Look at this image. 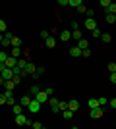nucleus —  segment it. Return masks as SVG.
Instances as JSON below:
<instances>
[{"label":"nucleus","mask_w":116,"mask_h":129,"mask_svg":"<svg viewBox=\"0 0 116 129\" xmlns=\"http://www.w3.org/2000/svg\"><path fill=\"white\" fill-rule=\"evenodd\" d=\"M93 108H99V100L97 98H89V110H93Z\"/></svg>","instance_id":"aec40b11"},{"label":"nucleus","mask_w":116,"mask_h":129,"mask_svg":"<svg viewBox=\"0 0 116 129\" xmlns=\"http://www.w3.org/2000/svg\"><path fill=\"white\" fill-rule=\"evenodd\" d=\"M83 27H85L87 31H95V29H97V21H95L93 17H87L85 23H83Z\"/></svg>","instance_id":"7ed1b4c3"},{"label":"nucleus","mask_w":116,"mask_h":129,"mask_svg":"<svg viewBox=\"0 0 116 129\" xmlns=\"http://www.w3.org/2000/svg\"><path fill=\"white\" fill-rule=\"evenodd\" d=\"M108 106H110V108H116V98H112L110 102H108Z\"/></svg>","instance_id":"a19ab883"},{"label":"nucleus","mask_w":116,"mask_h":129,"mask_svg":"<svg viewBox=\"0 0 116 129\" xmlns=\"http://www.w3.org/2000/svg\"><path fill=\"white\" fill-rule=\"evenodd\" d=\"M0 104H6V96L4 94H0Z\"/></svg>","instance_id":"37998d69"},{"label":"nucleus","mask_w":116,"mask_h":129,"mask_svg":"<svg viewBox=\"0 0 116 129\" xmlns=\"http://www.w3.org/2000/svg\"><path fill=\"white\" fill-rule=\"evenodd\" d=\"M103 114H105V110H103V108H93V110H89V116H91V118L93 119H99V118H103Z\"/></svg>","instance_id":"f03ea898"},{"label":"nucleus","mask_w":116,"mask_h":129,"mask_svg":"<svg viewBox=\"0 0 116 129\" xmlns=\"http://www.w3.org/2000/svg\"><path fill=\"white\" fill-rule=\"evenodd\" d=\"M72 37L76 39V41H81V39H83V37H81V31H79V29H77V31H72Z\"/></svg>","instance_id":"b1692460"},{"label":"nucleus","mask_w":116,"mask_h":129,"mask_svg":"<svg viewBox=\"0 0 116 129\" xmlns=\"http://www.w3.org/2000/svg\"><path fill=\"white\" fill-rule=\"evenodd\" d=\"M70 56H72V58H77V56H81V50L77 48V46H72V48H70Z\"/></svg>","instance_id":"2eb2a0df"},{"label":"nucleus","mask_w":116,"mask_h":129,"mask_svg":"<svg viewBox=\"0 0 116 129\" xmlns=\"http://www.w3.org/2000/svg\"><path fill=\"white\" fill-rule=\"evenodd\" d=\"M101 6H103V8H108V6H110V0H101Z\"/></svg>","instance_id":"c9c22d12"},{"label":"nucleus","mask_w":116,"mask_h":129,"mask_svg":"<svg viewBox=\"0 0 116 129\" xmlns=\"http://www.w3.org/2000/svg\"><path fill=\"white\" fill-rule=\"evenodd\" d=\"M6 60H8V54H6V52H0V62H2V64H4Z\"/></svg>","instance_id":"e433bc0d"},{"label":"nucleus","mask_w":116,"mask_h":129,"mask_svg":"<svg viewBox=\"0 0 116 129\" xmlns=\"http://www.w3.org/2000/svg\"><path fill=\"white\" fill-rule=\"evenodd\" d=\"M35 71H37V66H35L33 62H27V66H25V73H27V75H33Z\"/></svg>","instance_id":"9d476101"},{"label":"nucleus","mask_w":116,"mask_h":129,"mask_svg":"<svg viewBox=\"0 0 116 129\" xmlns=\"http://www.w3.org/2000/svg\"><path fill=\"white\" fill-rule=\"evenodd\" d=\"M97 100H99V106H101V108L105 106V104H108V100H106L105 96H103V98H97Z\"/></svg>","instance_id":"72a5a7b5"},{"label":"nucleus","mask_w":116,"mask_h":129,"mask_svg":"<svg viewBox=\"0 0 116 129\" xmlns=\"http://www.w3.org/2000/svg\"><path fill=\"white\" fill-rule=\"evenodd\" d=\"M101 41H103V43H110V41H112V35H108V33H103V35H101Z\"/></svg>","instance_id":"412c9836"},{"label":"nucleus","mask_w":116,"mask_h":129,"mask_svg":"<svg viewBox=\"0 0 116 129\" xmlns=\"http://www.w3.org/2000/svg\"><path fill=\"white\" fill-rule=\"evenodd\" d=\"M44 92L49 94V98H50V96H54V89H52V87H49V89H44Z\"/></svg>","instance_id":"473e14b6"},{"label":"nucleus","mask_w":116,"mask_h":129,"mask_svg":"<svg viewBox=\"0 0 116 129\" xmlns=\"http://www.w3.org/2000/svg\"><path fill=\"white\" fill-rule=\"evenodd\" d=\"M2 83H4V79H2V75H0V87H2Z\"/></svg>","instance_id":"de8ad7c7"},{"label":"nucleus","mask_w":116,"mask_h":129,"mask_svg":"<svg viewBox=\"0 0 116 129\" xmlns=\"http://www.w3.org/2000/svg\"><path fill=\"white\" fill-rule=\"evenodd\" d=\"M37 92H41V89H39V85H33V87H31V94L35 96Z\"/></svg>","instance_id":"2f4dec72"},{"label":"nucleus","mask_w":116,"mask_h":129,"mask_svg":"<svg viewBox=\"0 0 116 129\" xmlns=\"http://www.w3.org/2000/svg\"><path fill=\"white\" fill-rule=\"evenodd\" d=\"M35 100L43 104V102H47V100H49V94H47L44 91H41V92H37V94H35Z\"/></svg>","instance_id":"0eeeda50"},{"label":"nucleus","mask_w":116,"mask_h":129,"mask_svg":"<svg viewBox=\"0 0 116 129\" xmlns=\"http://www.w3.org/2000/svg\"><path fill=\"white\" fill-rule=\"evenodd\" d=\"M4 85H6V91H14L16 83H14V81H4Z\"/></svg>","instance_id":"5701e85b"},{"label":"nucleus","mask_w":116,"mask_h":129,"mask_svg":"<svg viewBox=\"0 0 116 129\" xmlns=\"http://www.w3.org/2000/svg\"><path fill=\"white\" fill-rule=\"evenodd\" d=\"M27 110H29V112H31V114H39V112H41V102H37V100H35V98H33V100L29 102Z\"/></svg>","instance_id":"f257e3e1"},{"label":"nucleus","mask_w":116,"mask_h":129,"mask_svg":"<svg viewBox=\"0 0 116 129\" xmlns=\"http://www.w3.org/2000/svg\"><path fill=\"white\" fill-rule=\"evenodd\" d=\"M58 110H60V112H66L68 110V102H60L58 104Z\"/></svg>","instance_id":"c85d7f7f"},{"label":"nucleus","mask_w":116,"mask_h":129,"mask_svg":"<svg viewBox=\"0 0 116 129\" xmlns=\"http://www.w3.org/2000/svg\"><path fill=\"white\" fill-rule=\"evenodd\" d=\"M19 46H21V41L17 37H12V48H19Z\"/></svg>","instance_id":"6ab92c4d"},{"label":"nucleus","mask_w":116,"mask_h":129,"mask_svg":"<svg viewBox=\"0 0 116 129\" xmlns=\"http://www.w3.org/2000/svg\"><path fill=\"white\" fill-rule=\"evenodd\" d=\"M2 39H4V35H2V33H0V44H2Z\"/></svg>","instance_id":"49530a36"},{"label":"nucleus","mask_w":116,"mask_h":129,"mask_svg":"<svg viewBox=\"0 0 116 129\" xmlns=\"http://www.w3.org/2000/svg\"><path fill=\"white\" fill-rule=\"evenodd\" d=\"M2 94L6 96V104H10V106H14V104H16V98H14V92H12V91H4Z\"/></svg>","instance_id":"39448f33"},{"label":"nucleus","mask_w":116,"mask_h":129,"mask_svg":"<svg viewBox=\"0 0 116 129\" xmlns=\"http://www.w3.org/2000/svg\"><path fill=\"white\" fill-rule=\"evenodd\" d=\"M19 56H21V48H12V58L19 60Z\"/></svg>","instance_id":"4be33fe9"},{"label":"nucleus","mask_w":116,"mask_h":129,"mask_svg":"<svg viewBox=\"0 0 116 129\" xmlns=\"http://www.w3.org/2000/svg\"><path fill=\"white\" fill-rule=\"evenodd\" d=\"M16 123L17 125H31V121H27L25 114H19V116H16Z\"/></svg>","instance_id":"423d86ee"},{"label":"nucleus","mask_w":116,"mask_h":129,"mask_svg":"<svg viewBox=\"0 0 116 129\" xmlns=\"http://www.w3.org/2000/svg\"><path fill=\"white\" fill-rule=\"evenodd\" d=\"M68 2H70V0H60V2H58V6H68Z\"/></svg>","instance_id":"79ce46f5"},{"label":"nucleus","mask_w":116,"mask_h":129,"mask_svg":"<svg viewBox=\"0 0 116 129\" xmlns=\"http://www.w3.org/2000/svg\"><path fill=\"white\" fill-rule=\"evenodd\" d=\"M68 110H70V112H77V110H79V102H77V100H70V102H68Z\"/></svg>","instance_id":"f8f14e48"},{"label":"nucleus","mask_w":116,"mask_h":129,"mask_svg":"<svg viewBox=\"0 0 116 129\" xmlns=\"http://www.w3.org/2000/svg\"><path fill=\"white\" fill-rule=\"evenodd\" d=\"M49 102H50V108H52V112H54V114L60 112V110H58V104H60L58 98H49Z\"/></svg>","instance_id":"1a4fd4ad"},{"label":"nucleus","mask_w":116,"mask_h":129,"mask_svg":"<svg viewBox=\"0 0 116 129\" xmlns=\"http://www.w3.org/2000/svg\"><path fill=\"white\" fill-rule=\"evenodd\" d=\"M108 71H110V73H116V62H110V64H108Z\"/></svg>","instance_id":"c756f323"},{"label":"nucleus","mask_w":116,"mask_h":129,"mask_svg":"<svg viewBox=\"0 0 116 129\" xmlns=\"http://www.w3.org/2000/svg\"><path fill=\"white\" fill-rule=\"evenodd\" d=\"M70 39H72V29H66V31L60 33V41H64V43H66V41H70Z\"/></svg>","instance_id":"9b49d317"},{"label":"nucleus","mask_w":116,"mask_h":129,"mask_svg":"<svg viewBox=\"0 0 116 129\" xmlns=\"http://www.w3.org/2000/svg\"><path fill=\"white\" fill-rule=\"evenodd\" d=\"M91 35H93V37H97V39H101V35H103V33H101V29L97 27L95 31H91Z\"/></svg>","instance_id":"7c9ffc66"},{"label":"nucleus","mask_w":116,"mask_h":129,"mask_svg":"<svg viewBox=\"0 0 116 129\" xmlns=\"http://www.w3.org/2000/svg\"><path fill=\"white\" fill-rule=\"evenodd\" d=\"M4 64H6V68L14 70V68H17V58H12V56H8V60H6Z\"/></svg>","instance_id":"6e6552de"},{"label":"nucleus","mask_w":116,"mask_h":129,"mask_svg":"<svg viewBox=\"0 0 116 129\" xmlns=\"http://www.w3.org/2000/svg\"><path fill=\"white\" fill-rule=\"evenodd\" d=\"M106 23H116V16H110V14H106Z\"/></svg>","instance_id":"cd10ccee"},{"label":"nucleus","mask_w":116,"mask_h":129,"mask_svg":"<svg viewBox=\"0 0 116 129\" xmlns=\"http://www.w3.org/2000/svg\"><path fill=\"white\" fill-rule=\"evenodd\" d=\"M0 75H2V79H4V81H12L14 77H16V75H14V70H10V68H6Z\"/></svg>","instance_id":"20e7f679"},{"label":"nucleus","mask_w":116,"mask_h":129,"mask_svg":"<svg viewBox=\"0 0 116 129\" xmlns=\"http://www.w3.org/2000/svg\"><path fill=\"white\" fill-rule=\"evenodd\" d=\"M62 116H64V119H72L74 112H70V110H66V112H62Z\"/></svg>","instance_id":"bb28decb"},{"label":"nucleus","mask_w":116,"mask_h":129,"mask_svg":"<svg viewBox=\"0 0 116 129\" xmlns=\"http://www.w3.org/2000/svg\"><path fill=\"white\" fill-rule=\"evenodd\" d=\"M44 43H47V46H49V48H54V46H56V39H54V37H49Z\"/></svg>","instance_id":"f3484780"},{"label":"nucleus","mask_w":116,"mask_h":129,"mask_svg":"<svg viewBox=\"0 0 116 129\" xmlns=\"http://www.w3.org/2000/svg\"><path fill=\"white\" fill-rule=\"evenodd\" d=\"M81 56H83V58H89V56H91V50H81Z\"/></svg>","instance_id":"4c0bfd02"},{"label":"nucleus","mask_w":116,"mask_h":129,"mask_svg":"<svg viewBox=\"0 0 116 129\" xmlns=\"http://www.w3.org/2000/svg\"><path fill=\"white\" fill-rule=\"evenodd\" d=\"M6 29H8V27H6V21L0 19V33H6Z\"/></svg>","instance_id":"f704fd0d"},{"label":"nucleus","mask_w":116,"mask_h":129,"mask_svg":"<svg viewBox=\"0 0 116 129\" xmlns=\"http://www.w3.org/2000/svg\"><path fill=\"white\" fill-rule=\"evenodd\" d=\"M41 129H44V127H41Z\"/></svg>","instance_id":"8fccbe9b"},{"label":"nucleus","mask_w":116,"mask_h":129,"mask_svg":"<svg viewBox=\"0 0 116 129\" xmlns=\"http://www.w3.org/2000/svg\"><path fill=\"white\" fill-rule=\"evenodd\" d=\"M31 125H33V129H41V127H43V125L39 123V121H33V123H31Z\"/></svg>","instance_id":"ea45409f"},{"label":"nucleus","mask_w":116,"mask_h":129,"mask_svg":"<svg viewBox=\"0 0 116 129\" xmlns=\"http://www.w3.org/2000/svg\"><path fill=\"white\" fill-rule=\"evenodd\" d=\"M72 129H77V127H72Z\"/></svg>","instance_id":"09e8293b"},{"label":"nucleus","mask_w":116,"mask_h":129,"mask_svg":"<svg viewBox=\"0 0 116 129\" xmlns=\"http://www.w3.org/2000/svg\"><path fill=\"white\" fill-rule=\"evenodd\" d=\"M4 70H6V64H2V62H0V73H2Z\"/></svg>","instance_id":"a18cd8bd"},{"label":"nucleus","mask_w":116,"mask_h":129,"mask_svg":"<svg viewBox=\"0 0 116 129\" xmlns=\"http://www.w3.org/2000/svg\"><path fill=\"white\" fill-rule=\"evenodd\" d=\"M25 66H27V60H23V58H19V60H17V68L25 70Z\"/></svg>","instance_id":"393cba45"},{"label":"nucleus","mask_w":116,"mask_h":129,"mask_svg":"<svg viewBox=\"0 0 116 129\" xmlns=\"http://www.w3.org/2000/svg\"><path fill=\"white\" fill-rule=\"evenodd\" d=\"M106 14H110V16H116V2H110V6L106 8Z\"/></svg>","instance_id":"dca6fc26"},{"label":"nucleus","mask_w":116,"mask_h":129,"mask_svg":"<svg viewBox=\"0 0 116 129\" xmlns=\"http://www.w3.org/2000/svg\"><path fill=\"white\" fill-rule=\"evenodd\" d=\"M41 37H43V39H44V41H47V39H49V37H50V33H49V31H41Z\"/></svg>","instance_id":"58836bf2"},{"label":"nucleus","mask_w":116,"mask_h":129,"mask_svg":"<svg viewBox=\"0 0 116 129\" xmlns=\"http://www.w3.org/2000/svg\"><path fill=\"white\" fill-rule=\"evenodd\" d=\"M77 48H79V50H87L89 48V43L85 41V39H81V41H77Z\"/></svg>","instance_id":"4468645a"},{"label":"nucleus","mask_w":116,"mask_h":129,"mask_svg":"<svg viewBox=\"0 0 116 129\" xmlns=\"http://www.w3.org/2000/svg\"><path fill=\"white\" fill-rule=\"evenodd\" d=\"M81 4H83L81 0H70V2H68V6H76V8H79Z\"/></svg>","instance_id":"a878e982"},{"label":"nucleus","mask_w":116,"mask_h":129,"mask_svg":"<svg viewBox=\"0 0 116 129\" xmlns=\"http://www.w3.org/2000/svg\"><path fill=\"white\" fill-rule=\"evenodd\" d=\"M110 81H112V83H116V73H110Z\"/></svg>","instance_id":"c03bdc74"},{"label":"nucleus","mask_w":116,"mask_h":129,"mask_svg":"<svg viewBox=\"0 0 116 129\" xmlns=\"http://www.w3.org/2000/svg\"><path fill=\"white\" fill-rule=\"evenodd\" d=\"M12 110H14V114H16V116L23 114V106H19V104H14V106H12Z\"/></svg>","instance_id":"a211bd4d"},{"label":"nucleus","mask_w":116,"mask_h":129,"mask_svg":"<svg viewBox=\"0 0 116 129\" xmlns=\"http://www.w3.org/2000/svg\"><path fill=\"white\" fill-rule=\"evenodd\" d=\"M31 100H33V98H29L27 94H25V96H21V98H19V106H23V108H27V106H29V102H31Z\"/></svg>","instance_id":"ddd939ff"}]
</instances>
